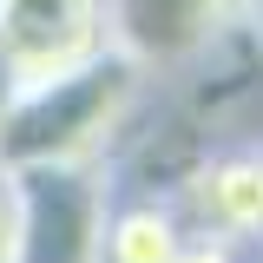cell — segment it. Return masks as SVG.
Instances as JSON below:
<instances>
[{"label": "cell", "instance_id": "6", "mask_svg": "<svg viewBox=\"0 0 263 263\" xmlns=\"http://www.w3.org/2000/svg\"><path fill=\"white\" fill-rule=\"evenodd\" d=\"M178 263H243V243L211 237V230H191V237H184V250H178Z\"/></svg>", "mask_w": 263, "mask_h": 263}, {"label": "cell", "instance_id": "8", "mask_svg": "<svg viewBox=\"0 0 263 263\" xmlns=\"http://www.w3.org/2000/svg\"><path fill=\"white\" fill-rule=\"evenodd\" d=\"M257 184H263V145H257ZM257 243H263V237H257Z\"/></svg>", "mask_w": 263, "mask_h": 263}, {"label": "cell", "instance_id": "7", "mask_svg": "<svg viewBox=\"0 0 263 263\" xmlns=\"http://www.w3.org/2000/svg\"><path fill=\"white\" fill-rule=\"evenodd\" d=\"M0 263H13V178L0 164Z\"/></svg>", "mask_w": 263, "mask_h": 263}, {"label": "cell", "instance_id": "1", "mask_svg": "<svg viewBox=\"0 0 263 263\" xmlns=\"http://www.w3.org/2000/svg\"><path fill=\"white\" fill-rule=\"evenodd\" d=\"M152 66L132 46H105L66 79L0 92V164H46V158H99L119 132Z\"/></svg>", "mask_w": 263, "mask_h": 263}, {"label": "cell", "instance_id": "3", "mask_svg": "<svg viewBox=\"0 0 263 263\" xmlns=\"http://www.w3.org/2000/svg\"><path fill=\"white\" fill-rule=\"evenodd\" d=\"M119 46L112 0H0V92L66 79Z\"/></svg>", "mask_w": 263, "mask_h": 263}, {"label": "cell", "instance_id": "2", "mask_svg": "<svg viewBox=\"0 0 263 263\" xmlns=\"http://www.w3.org/2000/svg\"><path fill=\"white\" fill-rule=\"evenodd\" d=\"M13 178V263H99L112 217V171L99 158L7 164Z\"/></svg>", "mask_w": 263, "mask_h": 263}, {"label": "cell", "instance_id": "4", "mask_svg": "<svg viewBox=\"0 0 263 263\" xmlns=\"http://www.w3.org/2000/svg\"><path fill=\"white\" fill-rule=\"evenodd\" d=\"M237 13V0H112L119 46H132L145 66L184 60Z\"/></svg>", "mask_w": 263, "mask_h": 263}, {"label": "cell", "instance_id": "5", "mask_svg": "<svg viewBox=\"0 0 263 263\" xmlns=\"http://www.w3.org/2000/svg\"><path fill=\"white\" fill-rule=\"evenodd\" d=\"M184 211H178V197L158 204V197H132V204H112V217H105V257L99 263H178L184 250Z\"/></svg>", "mask_w": 263, "mask_h": 263}]
</instances>
